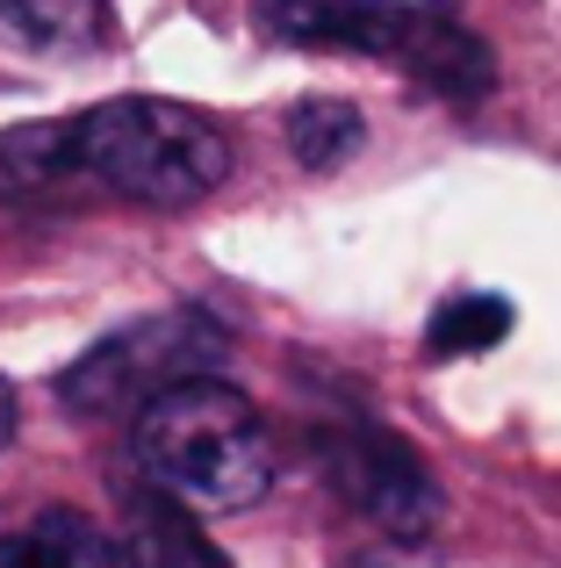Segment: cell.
I'll list each match as a JSON object with an SVG mask.
<instances>
[{"label":"cell","instance_id":"9","mask_svg":"<svg viewBox=\"0 0 561 568\" xmlns=\"http://www.w3.org/2000/svg\"><path fill=\"white\" fill-rule=\"evenodd\" d=\"M0 37L22 51H101L115 14L109 0H0Z\"/></svg>","mask_w":561,"mask_h":568},{"label":"cell","instance_id":"4","mask_svg":"<svg viewBox=\"0 0 561 568\" xmlns=\"http://www.w3.org/2000/svg\"><path fill=\"white\" fill-rule=\"evenodd\" d=\"M317 454H324L332 489L346 497V511H360L367 526H381L396 547H418L425 532L439 526V511H447V497H439L432 468L418 460V446L381 432V425H367V417L332 425L317 439Z\"/></svg>","mask_w":561,"mask_h":568},{"label":"cell","instance_id":"7","mask_svg":"<svg viewBox=\"0 0 561 568\" xmlns=\"http://www.w3.org/2000/svg\"><path fill=\"white\" fill-rule=\"evenodd\" d=\"M115 568H231L224 547L166 497H137L123 518V547H115Z\"/></svg>","mask_w":561,"mask_h":568},{"label":"cell","instance_id":"11","mask_svg":"<svg viewBox=\"0 0 561 568\" xmlns=\"http://www.w3.org/2000/svg\"><path fill=\"white\" fill-rule=\"evenodd\" d=\"M504 332H511V303L468 288V295H447L439 317L425 324V353H432V361H468V353H490Z\"/></svg>","mask_w":561,"mask_h":568},{"label":"cell","instance_id":"13","mask_svg":"<svg viewBox=\"0 0 561 568\" xmlns=\"http://www.w3.org/2000/svg\"><path fill=\"white\" fill-rule=\"evenodd\" d=\"M8 439H14V388L0 382V446H8Z\"/></svg>","mask_w":561,"mask_h":568},{"label":"cell","instance_id":"6","mask_svg":"<svg viewBox=\"0 0 561 568\" xmlns=\"http://www.w3.org/2000/svg\"><path fill=\"white\" fill-rule=\"evenodd\" d=\"M396 65H410L425 87H432V94H447V101H476V94H490V87H497L490 43H482L461 14H453V0H425Z\"/></svg>","mask_w":561,"mask_h":568},{"label":"cell","instance_id":"8","mask_svg":"<svg viewBox=\"0 0 561 568\" xmlns=\"http://www.w3.org/2000/svg\"><path fill=\"white\" fill-rule=\"evenodd\" d=\"M0 568H115V540L80 511H37L0 532Z\"/></svg>","mask_w":561,"mask_h":568},{"label":"cell","instance_id":"12","mask_svg":"<svg viewBox=\"0 0 561 568\" xmlns=\"http://www.w3.org/2000/svg\"><path fill=\"white\" fill-rule=\"evenodd\" d=\"M338 568H432V555L425 547H367V555H353V561H338Z\"/></svg>","mask_w":561,"mask_h":568},{"label":"cell","instance_id":"1","mask_svg":"<svg viewBox=\"0 0 561 568\" xmlns=\"http://www.w3.org/2000/svg\"><path fill=\"white\" fill-rule=\"evenodd\" d=\"M231 138L187 101L123 94L72 123H37L0 144V187H58L94 181L144 209H187L231 181Z\"/></svg>","mask_w":561,"mask_h":568},{"label":"cell","instance_id":"3","mask_svg":"<svg viewBox=\"0 0 561 568\" xmlns=\"http://www.w3.org/2000/svg\"><path fill=\"white\" fill-rule=\"evenodd\" d=\"M231 361V332L224 317H210L202 303L159 310V317H137L123 332H109L94 353L58 375V403L80 417H137L144 403H159L166 388L187 382H216V367Z\"/></svg>","mask_w":561,"mask_h":568},{"label":"cell","instance_id":"5","mask_svg":"<svg viewBox=\"0 0 561 568\" xmlns=\"http://www.w3.org/2000/svg\"><path fill=\"white\" fill-rule=\"evenodd\" d=\"M253 22L274 43H295V51L404 58L418 8L410 0H253Z\"/></svg>","mask_w":561,"mask_h":568},{"label":"cell","instance_id":"2","mask_svg":"<svg viewBox=\"0 0 561 568\" xmlns=\"http://www.w3.org/2000/svg\"><path fill=\"white\" fill-rule=\"evenodd\" d=\"M137 468L152 497L195 511H245L274 489V439L231 382H187L137 410Z\"/></svg>","mask_w":561,"mask_h":568},{"label":"cell","instance_id":"10","mask_svg":"<svg viewBox=\"0 0 561 568\" xmlns=\"http://www.w3.org/2000/svg\"><path fill=\"white\" fill-rule=\"evenodd\" d=\"M360 144H367V123H360L353 101H295V109H288V152H295V166L332 173V166H346Z\"/></svg>","mask_w":561,"mask_h":568}]
</instances>
